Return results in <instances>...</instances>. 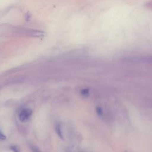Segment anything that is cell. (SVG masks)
<instances>
[{"mask_svg":"<svg viewBox=\"0 0 152 152\" xmlns=\"http://www.w3.org/2000/svg\"><path fill=\"white\" fill-rule=\"evenodd\" d=\"M31 34H33V36L34 37H44V33H43L40 31L33 30V31H31Z\"/></svg>","mask_w":152,"mask_h":152,"instance_id":"obj_3","label":"cell"},{"mask_svg":"<svg viewBox=\"0 0 152 152\" xmlns=\"http://www.w3.org/2000/svg\"><path fill=\"white\" fill-rule=\"evenodd\" d=\"M145 7L147 8L152 10V0H149L148 1H147L145 4Z\"/></svg>","mask_w":152,"mask_h":152,"instance_id":"obj_6","label":"cell"},{"mask_svg":"<svg viewBox=\"0 0 152 152\" xmlns=\"http://www.w3.org/2000/svg\"><path fill=\"white\" fill-rule=\"evenodd\" d=\"M55 131L58 135V136L61 139V140H64V136L62 134V126L59 123H56L55 124Z\"/></svg>","mask_w":152,"mask_h":152,"instance_id":"obj_2","label":"cell"},{"mask_svg":"<svg viewBox=\"0 0 152 152\" xmlns=\"http://www.w3.org/2000/svg\"><path fill=\"white\" fill-rule=\"evenodd\" d=\"M32 113H33V111L30 109L26 108V109H23L18 115V118L20 121L22 122H24L27 121L32 115Z\"/></svg>","mask_w":152,"mask_h":152,"instance_id":"obj_1","label":"cell"},{"mask_svg":"<svg viewBox=\"0 0 152 152\" xmlns=\"http://www.w3.org/2000/svg\"><path fill=\"white\" fill-rule=\"evenodd\" d=\"M81 93L84 96H87L88 94V89H83L81 91Z\"/></svg>","mask_w":152,"mask_h":152,"instance_id":"obj_7","label":"cell"},{"mask_svg":"<svg viewBox=\"0 0 152 152\" xmlns=\"http://www.w3.org/2000/svg\"><path fill=\"white\" fill-rule=\"evenodd\" d=\"M30 149L32 152H42L39 148H38L36 145H30Z\"/></svg>","mask_w":152,"mask_h":152,"instance_id":"obj_4","label":"cell"},{"mask_svg":"<svg viewBox=\"0 0 152 152\" xmlns=\"http://www.w3.org/2000/svg\"><path fill=\"white\" fill-rule=\"evenodd\" d=\"M10 148V149H11L13 152H21L20 148L19 147L17 146V145H11Z\"/></svg>","mask_w":152,"mask_h":152,"instance_id":"obj_5","label":"cell"},{"mask_svg":"<svg viewBox=\"0 0 152 152\" xmlns=\"http://www.w3.org/2000/svg\"><path fill=\"white\" fill-rule=\"evenodd\" d=\"M6 138H7L6 136L0 130V140H6Z\"/></svg>","mask_w":152,"mask_h":152,"instance_id":"obj_8","label":"cell"}]
</instances>
